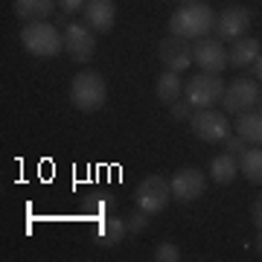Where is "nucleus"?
I'll return each instance as SVG.
<instances>
[{"label": "nucleus", "instance_id": "aec40b11", "mask_svg": "<svg viewBox=\"0 0 262 262\" xmlns=\"http://www.w3.org/2000/svg\"><path fill=\"white\" fill-rule=\"evenodd\" d=\"M239 172L253 184H262V146L245 149V155L239 158Z\"/></svg>", "mask_w": 262, "mask_h": 262}, {"label": "nucleus", "instance_id": "423d86ee", "mask_svg": "<svg viewBox=\"0 0 262 262\" xmlns=\"http://www.w3.org/2000/svg\"><path fill=\"white\" fill-rule=\"evenodd\" d=\"M192 134L204 143H225V137L230 134V120L215 108H195L189 117Z\"/></svg>", "mask_w": 262, "mask_h": 262}, {"label": "nucleus", "instance_id": "9b49d317", "mask_svg": "<svg viewBox=\"0 0 262 262\" xmlns=\"http://www.w3.org/2000/svg\"><path fill=\"white\" fill-rule=\"evenodd\" d=\"M169 189H172V198H175V201L189 204V201H195V198L204 195L207 175L201 172V169H195V166H184V169H178V172L172 175Z\"/></svg>", "mask_w": 262, "mask_h": 262}, {"label": "nucleus", "instance_id": "9d476101", "mask_svg": "<svg viewBox=\"0 0 262 262\" xmlns=\"http://www.w3.org/2000/svg\"><path fill=\"white\" fill-rule=\"evenodd\" d=\"M251 20H253V12L248 6H227V9L215 15L213 32L219 41H236L251 29Z\"/></svg>", "mask_w": 262, "mask_h": 262}, {"label": "nucleus", "instance_id": "a878e982", "mask_svg": "<svg viewBox=\"0 0 262 262\" xmlns=\"http://www.w3.org/2000/svg\"><path fill=\"white\" fill-rule=\"evenodd\" d=\"M84 3H88V0H58V9L67 12V15H76V12L84 9Z\"/></svg>", "mask_w": 262, "mask_h": 262}, {"label": "nucleus", "instance_id": "4be33fe9", "mask_svg": "<svg viewBox=\"0 0 262 262\" xmlns=\"http://www.w3.org/2000/svg\"><path fill=\"white\" fill-rule=\"evenodd\" d=\"M125 227H128V236H143L149 230V213H143L140 207L125 219Z\"/></svg>", "mask_w": 262, "mask_h": 262}, {"label": "nucleus", "instance_id": "5701e85b", "mask_svg": "<svg viewBox=\"0 0 262 262\" xmlns=\"http://www.w3.org/2000/svg\"><path fill=\"white\" fill-rule=\"evenodd\" d=\"M151 259L155 262H178L181 259V248L175 242H160L151 253Z\"/></svg>", "mask_w": 262, "mask_h": 262}, {"label": "nucleus", "instance_id": "39448f33", "mask_svg": "<svg viewBox=\"0 0 262 262\" xmlns=\"http://www.w3.org/2000/svg\"><path fill=\"white\" fill-rule=\"evenodd\" d=\"M169 195H172L169 181L160 178V175H146V178L134 187V204L140 207L143 213H149V215L163 213L166 204H169Z\"/></svg>", "mask_w": 262, "mask_h": 262}, {"label": "nucleus", "instance_id": "7ed1b4c3", "mask_svg": "<svg viewBox=\"0 0 262 262\" xmlns=\"http://www.w3.org/2000/svg\"><path fill=\"white\" fill-rule=\"evenodd\" d=\"M70 102H73L76 111H82V114L99 111L108 102V84H105V79L99 73H94V70L76 73L73 84H70Z\"/></svg>", "mask_w": 262, "mask_h": 262}, {"label": "nucleus", "instance_id": "c756f323", "mask_svg": "<svg viewBox=\"0 0 262 262\" xmlns=\"http://www.w3.org/2000/svg\"><path fill=\"white\" fill-rule=\"evenodd\" d=\"M256 253L262 256V230H259V239H256Z\"/></svg>", "mask_w": 262, "mask_h": 262}, {"label": "nucleus", "instance_id": "6ab92c4d", "mask_svg": "<svg viewBox=\"0 0 262 262\" xmlns=\"http://www.w3.org/2000/svg\"><path fill=\"white\" fill-rule=\"evenodd\" d=\"M236 134H239L245 143H251V146H262V111L239 114Z\"/></svg>", "mask_w": 262, "mask_h": 262}, {"label": "nucleus", "instance_id": "6e6552de", "mask_svg": "<svg viewBox=\"0 0 262 262\" xmlns=\"http://www.w3.org/2000/svg\"><path fill=\"white\" fill-rule=\"evenodd\" d=\"M64 53L73 58L76 64H88L96 53V32L88 24H67L64 27Z\"/></svg>", "mask_w": 262, "mask_h": 262}, {"label": "nucleus", "instance_id": "20e7f679", "mask_svg": "<svg viewBox=\"0 0 262 262\" xmlns=\"http://www.w3.org/2000/svg\"><path fill=\"white\" fill-rule=\"evenodd\" d=\"M227 84L222 82V76L213 73H198L184 84V99L192 108H213L215 102H222Z\"/></svg>", "mask_w": 262, "mask_h": 262}, {"label": "nucleus", "instance_id": "0eeeda50", "mask_svg": "<svg viewBox=\"0 0 262 262\" xmlns=\"http://www.w3.org/2000/svg\"><path fill=\"white\" fill-rule=\"evenodd\" d=\"M259 82L256 79H233V82L225 88V96H222V105H225L227 114H248L259 105Z\"/></svg>", "mask_w": 262, "mask_h": 262}, {"label": "nucleus", "instance_id": "393cba45", "mask_svg": "<svg viewBox=\"0 0 262 262\" xmlns=\"http://www.w3.org/2000/svg\"><path fill=\"white\" fill-rule=\"evenodd\" d=\"M245 146H248V143H245L239 134H227L225 137V151H230V155H236V158L245 155Z\"/></svg>", "mask_w": 262, "mask_h": 262}, {"label": "nucleus", "instance_id": "f3484780", "mask_svg": "<svg viewBox=\"0 0 262 262\" xmlns=\"http://www.w3.org/2000/svg\"><path fill=\"white\" fill-rule=\"evenodd\" d=\"M236 175H239V158H236V155L225 151V155H215V158L210 160V178H213L215 184L227 187V184L236 181Z\"/></svg>", "mask_w": 262, "mask_h": 262}, {"label": "nucleus", "instance_id": "f257e3e1", "mask_svg": "<svg viewBox=\"0 0 262 262\" xmlns=\"http://www.w3.org/2000/svg\"><path fill=\"white\" fill-rule=\"evenodd\" d=\"M215 27V12L210 3L198 0V3H181L178 9L169 18V35L187 38V41H198L207 38Z\"/></svg>", "mask_w": 262, "mask_h": 262}, {"label": "nucleus", "instance_id": "4468645a", "mask_svg": "<svg viewBox=\"0 0 262 262\" xmlns=\"http://www.w3.org/2000/svg\"><path fill=\"white\" fill-rule=\"evenodd\" d=\"M262 53V44L256 41V38H236V41H230V47H227V64L230 67H253V61L259 58Z\"/></svg>", "mask_w": 262, "mask_h": 262}, {"label": "nucleus", "instance_id": "7c9ffc66", "mask_svg": "<svg viewBox=\"0 0 262 262\" xmlns=\"http://www.w3.org/2000/svg\"><path fill=\"white\" fill-rule=\"evenodd\" d=\"M181 3H198V0H181Z\"/></svg>", "mask_w": 262, "mask_h": 262}, {"label": "nucleus", "instance_id": "cd10ccee", "mask_svg": "<svg viewBox=\"0 0 262 262\" xmlns=\"http://www.w3.org/2000/svg\"><path fill=\"white\" fill-rule=\"evenodd\" d=\"M53 24H56V27H67V24H70V20H67V12L56 15V18H53Z\"/></svg>", "mask_w": 262, "mask_h": 262}, {"label": "nucleus", "instance_id": "b1692460", "mask_svg": "<svg viewBox=\"0 0 262 262\" xmlns=\"http://www.w3.org/2000/svg\"><path fill=\"white\" fill-rule=\"evenodd\" d=\"M192 111H195V108H192V105L184 99V96H181L178 102L169 105V114H172V120H189V117H192Z\"/></svg>", "mask_w": 262, "mask_h": 262}, {"label": "nucleus", "instance_id": "f8f14e48", "mask_svg": "<svg viewBox=\"0 0 262 262\" xmlns=\"http://www.w3.org/2000/svg\"><path fill=\"white\" fill-rule=\"evenodd\" d=\"M158 58L160 64L172 70V73H181V70H189L192 64V41L178 35H166L158 47Z\"/></svg>", "mask_w": 262, "mask_h": 262}, {"label": "nucleus", "instance_id": "1a4fd4ad", "mask_svg": "<svg viewBox=\"0 0 262 262\" xmlns=\"http://www.w3.org/2000/svg\"><path fill=\"white\" fill-rule=\"evenodd\" d=\"M192 61L198 64V70L219 76L227 67V47H225V41H219L215 35L213 38L207 35V38L192 41Z\"/></svg>", "mask_w": 262, "mask_h": 262}, {"label": "nucleus", "instance_id": "dca6fc26", "mask_svg": "<svg viewBox=\"0 0 262 262\" xmlns=\"http://www.w3.org/2000/svg\"><path fill=\"white\" fill-rule=\"evenodd\" d=\"M122 236H128V227H125V219H99V225L94 230V242L99 248H114V245L122 242Z\"/></svg>", "mask_w": 262, "mask_h": 262}, {"label": "nucleus", "instance_id": "ddd939ff", "mask_svg": "<svg viewBox=\"0 0 262 262\" xmlns=\"http://www.w3.org/2000/svg\"><path fill=\"white\" fill-rule=\"evenodd\" d=\"M82 18L94 32H111L114 20H117V3L114 0H88Z\"/></svg>", "mask_w": 262, "mask_h": 262}, {"label": "nucleus", "instance_id": "412c9836", "mask_svg": "<svg viewBox=\"0 0 262 262\" xmlns=\"http://www.w3.org/2000/svg\"><path fill=\"white\" fill-rule=\"evenodd\" d=\"M108 207H111V195H105V192H91L82 198V213L88 219H105Z\"/></svg>", "mask_w": 262, "mask_h": 262}, {"label": "nucleus", "instance_id": "c85d7f7f", "mask_svg": "<svg viewBox=\"0 0 262 262\" xmlns=\"http://www.w3.org/2000/svg\"><path fill=\"white\" fill-rule=\"evenodd\" d=\"M253 67H256V70H253V73H256V79H259V82H262V53H259V58L253 61Z\"/></svg>", "mask_w": 262, "mask_h": 262}, {"label": "nucleus", "instance_id": "2f4dec72", "mask_svg": "<svg viewBox=\"0 0 262 262\" xmlns=\"http://www.w3.org/2000/svg\"><path fill=\"white\" fill-rule=\"evenodd\" d=\"M259 111H262V96H259Z\"/></svg>", "mask_w": 262, "mask_h": 262}, {"label": "nucleus", "instance_id": "a211bd4d", "mask_svg": "<svg viewBox=\"0 0 262 262\" xmlns=\"http://www.w3.org/2000/svg\"><path fill=\"white\" fill-rule=\"evenodd\" d=\"M155 96H158V102H163V105L178 102L181 96H184V82H181V76L172 73V70H163V73L158 76V82H155Z\"/></svg>", "mask_w": 262, "mask_h": 262}, {"label": "nucleus", "instance_id": "2eb2a0df", "mask_svg": "<svg viewBox=\"0 0 262 262\" xmlns=\"http://www.w3.org/2000/svg\"><path fill=\"white\" fill-rule=\"evenodd\" d=\"M53 6H58V0H12L15 18L24 20V24L47 20L50 15H53Z\"/></svg>", "mask_w": 262, "mask_h": 262}, {"label": "nucleus", "instance_id": "f03ea898", "mask_svg": "<svg viewBox=\"0 0 262 262\" xmlns=\"http://www.w3.org/2000/svg\"><path fill=\"white\" fill-rule=\"evenodd\" d=\"M20 44L29 56L38 58H53L64 50V35L58 32L56 24L47 20H35V24H24L20 29Z\"/></svg>", "mask_w": 262, "mask_h": 262}, {"label": "nucleus", "instance_id": "bb28decb", "mask_svg": "<svg viewBox=\"0 0 262 262\" xmlns=\"http://www.w3.org/2000/svg\"><path fill=\"white\" fill-rule=\"evenodd\" d=\"M251 219H253V225H256V230H262V192L251 207Z\"/></svg>", "mask_w": 262, "mask_h": 262}]
</instances>
